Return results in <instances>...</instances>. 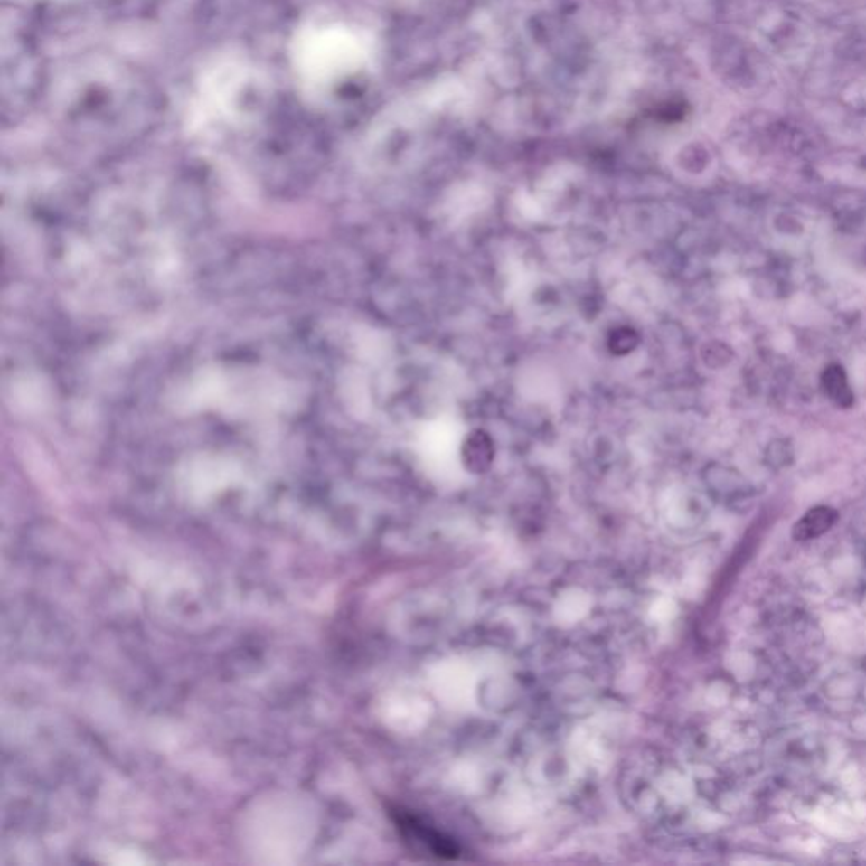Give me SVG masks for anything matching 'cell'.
Listing matches in <instances>:
<instances>
[{
	"label": "cell",
	"mask_w": 866,
	"mask_h": 866,
	"mask_svg": "<svg viewBox=\"0 0 866 866\" xmlns=\"http://www.w3.org/2000/svg\"><path fill=\"white\" fill-rule=\"evenodd\" d=\"M823 384H824V391L831 396L834 403H838L841 407H850L853 403V393L848 386L846 374L840 366H829L824 371Z\"/></svg>",
	"instance_id": "3957f363"
},
{
	"label": "cell",
	"mask_w": 866,
	"mask_h": 866,
	"mask_svg": "<svg viewBox=\"0 0 866 866\" xmlns=\"http://www.w3.org/2000/svg\"><path fill=\"white\" fill-rule=\"evenodd\" d=\"M462 459L469 471L485 473L494 460V444L483 430H474L464 438Z\"/></svg>",
	"instance_id": "6da1fadb"
},
{
	"label": "cell",
	"mask_w": 866,
	"mask_h": 866,
	"mask_svg": "<svg viewBox=\"0 0 866 866\" xmlns=\"http://www.w3.org/2000/svg\"><path fill=\"white\" fill-rule=\"evenodd\" d=\"M640 344V335L631 327H617L607 337V347L615 355L633 353Z\"/></svg>",
	"instance_id": "277c9868"
},
{
	"label": "cell",
	"mask_w": 866,
	"mask_h": 866,
	"mask_svg": "<svg viewBox=\"0 0 866 866\" xmlns=\"http://www.w3.org/2000/svg\"><path fill=\"white\" fill-rule=\"evenodd\" d=\"M838 514L827 506H817L807 513L794 528V537L797 540H811L826 533L836 523Z\"/></svg>",
	"instance_id": "7a4b0ae2"
}]
</instances>
